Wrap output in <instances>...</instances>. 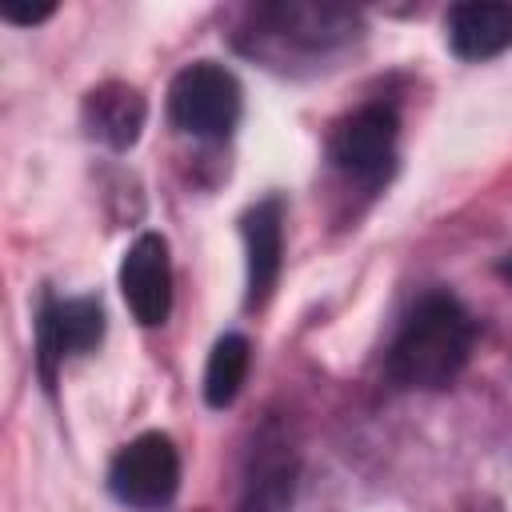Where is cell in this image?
Masks as SVG:
<instances>
[{"label":"cell","instance_id":"cell-1","mask_svg":"<svg viewBox=\"0 0 512 512\" xmlns=\"http://www.w3.org/2000/svg\"><path fill=\"white\" fill-rule=\"evenodd\" d=\"M472 340L476 324L464 304L448 292H428L404 316L388 348V376L404 388H444L464 372Z\"/></svg>","mask_w":512,"mask_h":512},{"label":"cell","instance_id":"cell-2","mask_svg":"<svg viewBox=\"0 0 512 512\" xmlns=\"http://www.w3.org/2000/svg\"><path fill=\"white\" fill-rule=\"evenodd\" d=\"M252 48L268 52L288 48L304 56H324L340 44H348L360 32V16L344 4H316V0H280L260 4L252 12Z\"/></svg>","mask_w":512,"mask_h":512},{"label":"cell","instance_id":"cell-3","mask_svg":"<svg viewBox=\"0 0 512 512\" xmlns=\"http://www.w3.org/2000/svg\"><path fill=\"white\" fill-rule=\"evenodd\" d=\"M240 84L228 68L212 60H196L176 72L168 88V116L180 132L200 140H224L232 136L240 120Z\"/></svg>","mask_w":512,"mask_h":512},{"label":"cell","instance_id":"cell-4","mask_svg":"<svg viewBox=\"0 0 512 512\" xmlns=\"http://www.w3.org/2000/svg\"><path fill=\"white\" fill-rule=\"evenodd\" d=\"M396 136H400V120L388 104L356 108L332 136L336 172L360 188H380L396 164Z\"/></svg>","mask_w":512,"mask_h":512},{"label":"cell","instance_id":"cell-5","mask_svg":"<svg viewBox=\"0 0 512 512\" xmlns=\"http://www.w3.org/2000/svg\"><path fill=\"white\" fill-rule=\"evenodd\" d=\"M108 488L128 508H140V512L164 508L180 488L176 444L160 432H144V436L128 440L108 468Z\"/></svg>","mask_w":512,"mask_h":512},{"label":"cell","instance_id":"cell-6","mask_svg":"<svg viewBox=\"0 0 512 512\" xmlns=\"http://www.w3.org/2000/svg\"><path fill=\"white\" fill-rule=\"evenodd\" d=\"M104 336V308L92 296H68L56 300L48 296L40 316H36V352H40V372L44 380L56 376V364L68 356L92 352Z\"/></svg>","mask_w":512,"mask_h":512},{"label":"cell","instance_id":"cell-7","mask_svg":"<svg viewBox=\"0 0 512 512\" xmlns=\"http://www.w3.org/2000/svg\"><path fill=\"white\" fill-rule=\"evenodd\" d=\"M120 292L132 308V316L144 328H156L172 312V260L168 244L156 232H144L132 240L120 264Z\"/></svg>","mask_w":512,"mask_h":512},{"label":"cell","instance_id":"cell-8","mask_svg":"<svg viewBox=\"0 0 512 512\" xmlns=\"http://www.w3.org/2000/svg\"><path fill=\"white\" fill-rule=\"evenodd\" d=\"M244 228V252H248V304H264L280 276L284 256V204L280 196H264L252 204L240 220Z\"/></svg>","mask_w":512,"mask_h":512},{"label":"cell","instance_id":"cell-9","mask_svg":"<svg viewBox=\"0 0 512 512\" xmlns=\"http://www.w3.org/2000/svg\"><path fill=\"white\" fill-rule=\"evenodd\" d=\"M144 116H148L144 96L120 80H108L84 96V128L92 140H100L112 152H124L140 140Z\"/></svg>","mask_w":512,"mask_h":512},{"label":"cell","instance_id":"cell-10","mask_svg":"<svg viewBox=\"0 0 512 512\" xmlns=\"http://www.w3.org/2000/svg\"><path fill=\"white\" fill-rule=\"evenodd\" d=\"M444 32H448V48L460 60L500 56L504 48H512V4H488V0L456 4L444 16Z\"/></svg>","mask_w":512,"mask_h":512},{"label":"cell","instance_id":"cell-11","mask_svg":"<svg viewBox=\"0 0 512 512\" xmlns=\"http://www.w3.org/2000/svg\"><path fill=\"white\" fill-rule=\"evenodd\" d=\"M248 360H252V348L236 332H228V336H220L212 344L208 368H204V400L212 408H224V404L236 400V392H240V384L248 376Z\"/></svg>","mask_w":512,"mask_h":512},{"label":"cell","instance_id":"cell-12","mask_svg":"<svg viewBox=\"0 0 512 512\" xmlns=\"http://www.w3.org/2000/svg\"><path fill=\"white\" fill-rule=\"evenodd\" d=\"M0 16L12 20V24H40V20L52 16V8H16V4H4Z\"/></svg>","mask_w":512,"mask_h":512},{"label":"cell","instance_id":"cell-13","mask_svg":"<svg viewBox=\"0 0 512 512\" xmlns=\"http://www.w3.org/2000/svg\"><path fill=\"white\" fill-rule=\"evenodd\" d=\"M504 276H508V280H512V256H508V260H504Z\"/></svg>","mask_w":512,"mask_h":512}]
</instances>
